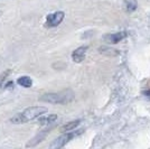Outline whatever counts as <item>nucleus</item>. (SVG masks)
<instances>
[{
  "label": "nucleus",
  "instance_id": "nucleus-2",
  "mask_svg": "<svg viewBox=\"0 0 150 149\" xmlns=\"http://www.w3.org/2000/svg\"><path fill=\"white\" fill-rule=\"evenodd\" d=\"M74 100V92L71 90H64L59 92L45 93L39 96V101L52 104H67Z\"/></svg>",
  "mask_w": 150,
  "mask_h": 149
},
{
  "label": "nucleus",
  "instance_id": "nucleus-4",
  "mask_svg": "<svg viewBox=\"0 0 150 149\" xmlns=\"http://www.w3.org/2000/svg\"><path fill=\"white\" fill-rule=\"evenodd\" d=\"M65 17V13L63 11H56V13H50L47 17H46V23L45 26L48 27V28H53V27H57L64 20Z\"/></svg>",
  "mask_w": 150,
  "mask_h": 149
},
{
  "label": "nucleus",
  "instance_id": "nucleus-11",
  "mask_svg": "<svg viewBox=\"0 0 150 149\" xmlns=\"http://www.w3.org/2000/svg\"><path fill=\"white\" fill-rule=\"evenodd\" d=\"M17 83L23 87H30L33 85V80L29 76H21L17 80Z\"/></svg>",
  "mask_w": 150,
  "mask_h": 149
},
{
  "label": "nucleus",
  "instance_id": "nucleus-13",
  "mask_svg": "<svg viewBox=\"0 0 150 149\" xmlns=\"http://www.w3.org/2000/svg\"><path fill=\"white\" fill-rule=\"evenodd\" d=\"M142 94L144 95V98H147L148 100H150V89H149V90H146V91H144V92H142Z\"/></svg>",
  "mask_w": 150,
  "mask_h": 149
},
{
  "label": "nucleus",
  "instance_id": "nucleus-7",
  "mask_svg": "<svg viewBox=\"0 0 150 149\" xmlns=\"http://www.w3.org/2000/svg\"><path fill=\"white\" fill-rule=\"evenodd\" d=\"M50 130V128H48V129H45V130H43V131H40L37 136H35L33 139H30V141L27 143L26 146H27V147H34V146L38 145L39 143H42V141L45 139V137L48 135Z\"/></svg>",
  "mask_w": 150,
  "mask_h": 149
},
{
  "label": "nucleus",
  "instance_id": "nucleus-5",
  "mask_svg": "<svg viewBox=\"0 0 150 149\" xmlns=\"http://www.w3.org/2000/svg\"><path fill=\"white\" fill-rule=\"evenodd\" d=\"M128 36V31H118V33H113V34H108L105 35L103 39L108 44H118L119 42L123 40Z\"/></svg>",
  "mask_w": 150,
  "mask_h": 149
},
{
  "label": "nucleus",
  "instance_id": "nucleus-10",
  "mask_svg": "<svg viewBox=\"0 0 150 149\" xmlns=\"http://www.w3.org/2000/svg\"><path fill=\"white\" fill-rule=\"evenodd\" d=\"M123 5H125V10L129 11V13L134 11L138 8L137 0H123Z\"/></svg>",
  "mask_w": 150,
  "mask_h": 149
},
{
  "label": "nucleus",
  "instance_id": "nucleus-3",
  "mask_svg": "<svg viewBox=\"0 0 150 149\" xmlns=\"http://www.w3.org/2000/svg\"><path fill=\"white\" fill-rule=\"evenodd\" d=\"M83 129L81 130H76V131H67V132H64L62 136H59L58 138H56L53 143H50V148L52 149H58V148H62L64 146H66L67 143L72 140V139H74L75 137L80 136L81 133H83Z\"/></svg>",
  "mask_w": 150,
  "mask_h": 149
},
{
  "label": "nucleus",
  "instance_id": "nucleus-8",
  "mask_svg": "<svg viewBox=\"0 0 150 149\" xmlns=\"http://www.w3.org/2000/svg\"><path fill=\"white\" fill-rule=\"evenodd\" d=\"M56 120V114H47V116H43V117H40V118L38 119V123L40 124V126H48V124H52L53 122H55Z\"/></svg>",
  "mask_w": 150,
  "mask_h": 149
},
{
  "label": "nucleus",
  "instance_id": "nucleus-9",
  "mask_svg": "<svg viewBox=\"0 0 150 149\" xmlns=\"http://www.w3.org/2000/svg\"><path fill=\"white\" fill-rule=\"evenodd\" d=\"M81 123V120L77 119V120H73V121H69L67 123H65L64 126L61 127V131L62 132H67V131L75 130V128H77Z\"/></svg>",
  "mask_w": 150,
  "mask_h": 149
},
{
  "label": "nucleus",
  "instance_id": "nucleus-1",
  "mask_svg": "<svg viewBox=\"0 0 150 149\" xmlns=\"http://www.w3.org/2000/svg\"><path fill=\"white\" fill-rule=\"evenodd\" d=\"M46 112H47V108H45V106H29L23 112L13 117L10 119V122L15 124L26 123V122H29L31 120L43 116Z\"/></svg>",
  "mask_w": 150,
  "mask_h": 149
},
{
  "label": "nucleus",
  "instance_id": "nucleus-12",
  "mask_svg": "<svg viewBox=\"0 0 150 149\" xmlns=\"http://www.w3.org/2000/svg\"><path fill=\"white\" fill-rule=\"evenodd\" d=\"M9 74H10V71H6L4 74L0 75V87H2L4 85H5L4 83H5V81H6V79H7V76H8Z\"/></svg>",
  "mask_w": 150,
  "mask_h": 149
},
{
  "label": "nucleus",
  "instance_id": "nucleus-6",
  "mask_svg": "<svg viewBox=\"0 0 150 149\" xmlns=\"http://www.w3.org/2000/svg\"><path fill=\"white\" fill-rule=\"evenodd\" d=\"M86 50H88V46H81L79 48L72 53V60L74 61L75 63H82L85 58V55H86Z\"/></svg>",
  "mask_w": 150,
  "mask_h": 149
}]
</instances>
